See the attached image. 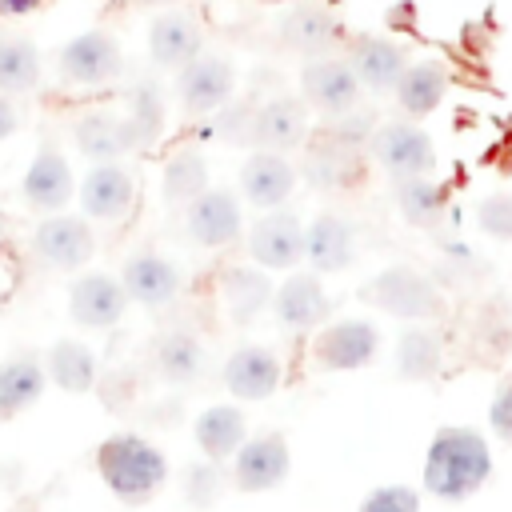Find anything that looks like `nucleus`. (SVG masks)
<instances>
[{
  "mask_svg": "<svg viewBox=\"0 0 512 512\" xmlns=\"http://www.w3.org/2000/svg\"><path fill=\"white\" fill-rule=\"evenodd\" d=\"M492 476V448L476 428L448 424L432 436L424 456V492L436 500H468Z\"/></svg>",
  "mask_w": 512,
  "mask_h": 512,
  "instance_id": "1",
  "label": "nucleus"
},
{
  "mask_svg": "<svg viewBox=\"0 0 512 512\" xmlns=\"http://www.w3.org/2000/svg\"><path fill=\"white\" fill-rule=\"evenodd\" d=\"M96 472L120 504H148L168 480V460L152 440L116 432L96 448Z\"/></svg>",
  "mask_w": 512,
  "mask_h": 512,
  "instance_id": "2",
  "label": "nucleus"
},
{
  "mask_svg": "<svg viewBox=\"0 0 512 512\" xmlns=\"http://www.w3.org/2000/svg\"><path fill=\"white\" fill-rule=\"evenodd\" d=\"M376 352H380V328L364 316L320 324L308 344V360L316 372H356L372 364Z\"/></svg>",
  "mask_w": 512,
  "mask_h": 512,
  "instance_id": "3",
  "label": "nucleus"
},
{
  "mask_svg": "<svg viewBox=\"0 0 512 512\" xmlns=\"http://www.w3.org/2000/svg\"><path fill=\"white\" fill-rule=\"evenodd\" d=\"M368 156L392 176V180H412V176H432L436 172V144L416 120H388L376 124L368 140Z\"/></svg>",
  "mask_w": 512,
  "mask_h": 512,
  "instance_id": "4",
  "label": "nucleus"
},
{
  "mask_svg": "<svg viewBox=\"0 0 512 512\" xmlns=\"http://www.w3.org/2000/svg\"><path fill=\"white\" fill-rule=\"evenodd\" d=\"M364 300L376 304L380 312L396 316V320H428L440 312V288L432 284V276L408 268V264H396V268H384L376 272L368 284H364Z\"/></svg>",
  "mask_w": 512,
  "mask_h": 512,
  "instance_id": "5",
  "label": "nucleus"
},
{
  "mask_svg": "<svg viewBox=\"0 0 512 512\" xmlns=\"http://www.w3.org/2000/svg\"><path fill=\"white\" fill-rule=\"evenodd\" d=\"M56 72L64 84H76V88H104L112 80H120L124 72V52H120V40L104 28H88L80 36H72L60 56H56Z\"/></svg>",
  "mask_w": 512,
  "mask_h": 512,
  "instance_id": "6",
  "label": "nucleus"
},
{
  "mask_svg": "<svg viewBox=\"0 0 512 512\" xmlns=\"http://www.w3.org/2000/svg\"><path fill=\"white\" fill-rule=\"evenodd\" d=\"M360 96H364V84H360V76L352 72L348 56L328 52V56L304 60V68H300V100H304L312 112H320V116L332 120V116L352 112V108L360 104Z\"/></svg>",
  "mask_w": 512,
  "mask_h": 512,
  "instance_id": "7",
  "label": "nucleus"
},
{
  "mask_svg": "<svg viewBox=\"0 0 512 512\" xmlns=\"http://www.w3.org/2000/svg\"><path fill=\"white\" fill-rule=\"evenodd\" d=\"M32 256L52 272H80L96 256V236L88 216L52 212L32 232Z\"/></svg>",
  "mask_w": 512,
  "mask_h": 512,
  "instance_id": "8",
  "label": "nucleus"
},
{
  "mask_svg": "<svg viewBox=\"0 0 512 512\" xmlns=\"http://www.w3.org/2000/svg\"><path fill=\"white\" fill-rule=\"evenodd\" d=\"M236 92V64L216 52H200L192 64L176 72V100L188 116L220 112Z\"/></svg>",
  "mask_w": 512,
  "mask_h": 512,
  "instance_id": "9",
  "label": "nucleus"
},
{
  "mask_svg": "<svg viewBox=\"0 0 512 512\" xmlns=\"http://www.w3.org/2000/svg\"><path fill=\"white\" fill-rule=\"evenodd\" d=\"M184 232L200 248H228L244 236V208L240 196L228 188H204L184 208Z\"/></svg>",
  "mask_w": 512,
  "mask_h": 512,
  "instance_id": "10",
  "label": "nucleus"
},
{
  "mask_svg": "<svg viewBox=\"0 0 512 512\" xmlns=\"http://www.w3.org/2000/svg\"><path fill=\"white\" fill-rule=\"evenodd\" d=\"M248 256L264 272H288L304 260V224L288 208L260 212L248 228Z\"/></svg>",
  "mask_w": 512,
  "mask_h": 512,
  "instance_id": "11",
  "label": "nucleus"
},
{
  "mask_svg": "<svg viewBox=\"0 0 512 512\" xmlns=\"http://www.w3.org/2000/svg\"><path fill=\"white\" fill-rule=\"evenodd\" d=\"M276 36H280L284 48L300 52L304 60H312V56H328V52L344 40V28H340L332 4L308 0V4H292V8L276 20Z\"/></svg>",
  "mask_w": 512,
  "mask_h": 512,
  "instance_id": "12",
  "label": "nucleus"
},
{
  "mask_svg": "<svg viewBox=\"0 0 512 512\" xmlns=\"http://www.w3.org/2000/svg\"><path fill=\"white\" fill-rule=\"evenodd\" d=\"M128 292L112 272H80L68 284V316L80 328H112L124 320Z\"/></svg>",
  "mask_w": 512,
  "mask_h": 512,
  "instance_id": "13",
  "label": "nucleus"
},
{
  "mask_svg": "<svg viewBox=\"0 0 512 512\" xmlns=\"http://www.w3.org/2000/svg\"><path fill=\"white\" fill-rule=\"evenodd\" d=\"M288 468H292V456H288V440L280 432L248 436L240 444V452L232 456V480L240 492H272L284 484Z\"/></svg>",
  "mask_w": 512,
  "mask_h": 512,
  "instance_id": "14",
  "label": "nucleus"
},
{
  "mask_svg": "<svg viewBox=\"0 0 512 512\" xmlns=\"http://www.w3.org/2000/svg\"><path fill=\"white\" fill-rule=\"evenodd\" d=\"M80 196V212L88 220H124L136 204V180L132 172L120 164V160H108V164H92L76 188Z\"/></svg>",
  "mask_w": 512,
  "mask_h": 512,
  "instance_id": "15",
  "label": "nucleus"
},
{
  "mask_svg": "<svg viewBox=\"0 0 512 512\" xmlns=\"http://www.w3.org/2000/svg\"><path fill=\"white\" fill-rule=\"evenodd\" d=\"M72 140H76L80 156L92 164H108V160H124L128 152H140V140H136L128 116L108 112V108L80 112L72 120Z\"/></svg>",
  "mask_w": 512,
  "mask_h": 512,
  "instance_id": "16",
  "label": "nucleus"
},
{
  "mask_svg": "<svg viewBox=\"0 0 512 512\" xmlns=\"http://www.w3.org/2000/svg\"><path fill=\"white\" fill-rule=\"evenodd\" d=\"M328 292H324V280L320 272H288L284 284H276L272 292V312H276V324L284 332H312L328 320Z\"/></svg>",
  "mask_w": 512,
  "mask_h": 512,
  "instance_id": "17",
  "label": "nucleus"
},
{
  "mask_svg": "<svg viewBox=\"0 0 512 512\" xmlns=\"http://www.w3.org/2000/svg\"><path fill=\"white\" fill-rule=\"evenodd\" d=\"M292 188H296V164L284 152L252 148L248 160L240 164V192L260 212L284 208V200L292 196Z\"/></svg>",
  "mask_w": 512,
  "mask_h": 512,
  "instance_id": "18",
  "label": "nucleus"
},
{
  "mask_svg": "<svg viewBox=\"0 0 512 512\" xmlns=\"http://www.w3.org/2000/svg\"><path fill=\"white\" fill-rule=\"evenodd\" d=\"M204 52V28L192 12L184 8H168L148 24V56L156 68H172L180 72L184 64H192Z\"/></svg>",
  "mask_w": 512,
  "mask_h": 512,
  "instance_id": "19",
  "label": "nucleus"
},
{
  "mask_svg": "<svg viewBox=\"0 0 512 512\" xmlns=\"http://www.w3.org/2000/svg\"><path fill=\"white\" fill-rule=\"evenodd\" d=\"M20 192H24V204H28V208H36V212H44V216L64 212V208H68V200L76 196L72 164H68L52 144H44V148L32 156L28 172H24Z\"/></svg>",
  "mask_w": 512,
  "mask_h": 512,
  "instance_id": "20",
  "label": "nucleus"
},
{
  "mask_svg": "<svg viewBox=\"0 0 512 512\" xmlns=\"http://www.w3.org/2000/svg\"><path fill=\"white\" fill-rule=\"evenodd\" d=\"M308 140V104L300 96H272L256 104L252 116V148L268 152H292Z\"/></svg>",
  "mask_w": 512,
  "mask_h": 512,
  "instance_id": "21",
  "label": "nucleus"
},
{
  "mask_svg": "<svg viewBox=\"0 0 512 512\" xmlns=\"http://www.w3.org/2000/svg\"><path fill=\"white\" fill-rule=\"evenodd\" d=\"M120 284L140 308H168L180 296V268L160 252H136L120 268Z\"/></svg>",
  "mask_w": 512,
  "mask_h": 512,
  "instance_id": "22",
  "label": "nucleus"
},
{
  "mask_svg": "<svg viewBox=\"0 0 512 512\" xmlns=\"http://www.w3.org/2000/svg\"><path fill=\"white\" fill-rule=\"evenodd\" d=\"M348 64L360 76L364 92L380 96V92H392L400 84V76L412 60H408V48L396 44L392 36H356L348 44Z\"/></svg>",
  "mask_w": 512,
  "mask_h": 512,
  "instance_id": "23",
  "label": "nucleus"
},
{
  "mask_svg": "<svg viewBox=\"0 0 512 512\" xmlns=\"http://www.w3.org/2000/svg\"><path fill=\"white\" fill-rule=\"evenodd\" d=\"M284 380V364L264 344H244L224 360V388L236 400H268Z\"/></svg>",
  "mask_w": 512,
  "mask_h": 512,
  "instance_id": "24",
  "label": "nucleus"
},
{
  "mask_svg": "<svg viewBox=\"0 0 512 512\" xmlns=\"http://www.w3.org/2000/svg\"><path fill=\"white\" fill-rule=\"evenodd\" d=\"M356 256V228L352 220L336 216V212H320L312 224H304V260L312 264V272L332 276L344 272Z\"/></svg>",
  "mask_w": 512,
  "mask_h": 512,
  "instance_id": "25",
  "label": "nucleus"
},
{
  "mask_svg": "<svg viewBox=\"0 0 512 512\" xmlns=\"http://www.w3.org/2000/svg\"><path fill=\"white\" fill-rule=\"evenodd\" d=\"M48 388L44 360L36 352H16L0 364V420H12L28 412Z\"/></svg>",
  "mask_w": 512,
  "mask_h": 512,
  "instance_id": "26",
  "label": "nucleus"
},
{
  "mask_svg": "<svg viewBox=\"0 0 512 512\" xmlns=\"http://www.w3.org/2000/svg\"><path fill=\"white\" fill-rule=\"evenodd\" d=\"M192 436H196V448H200L208 460L224 464V460H232V456L240 452V444L248 440V420H244V412H240L236 404H212V408H204V412L196 416Z\"/></svg>",
  "mask_w": 512,
  "mask_h": 512,
  "instance_id": "27",
  "label": "nucleus"
},
{
  "mask_svg": "<svg viewBox=\"0 0 512 512\" xmlns=\"http://www.w3.org/2000/svg\"><path fill=\"white\" fill-rule=\"evenodd\" d=\"M444 92H448V68H444L440 60H412V64L404 68L400 84L392 88L400 112L412 116V120L436 112L440 100H444Z\"/></svg>",
  "mask_w": 512,
  "mask_h": 512,
  "instance_id": "28",
  "label": "nucleus"
},
{
  "mask_svg": "<svg viewBox=\"0 0 512 512\" xmlns=\"http://www.w3.org/2000/svg\"><path fill=\"white\" fill-rule=\"evenodd\" d=\"M272 292L276 284L268 280L260 264H232L220 276V300L236 324H248L264 304H272Z\"/></svg>",
  "mask_w": 512,
  "mask_h": 512,
  "instance_id": "29",
  "label": "nucleus"
},
{
  "mask_svg": "<svg viewBox=\"0 0 512 512\" xmlns=\"http://www.w3.org/2000/svg\"><path fill=\"white\" fill-rule=\"evenodd\" d=\"M304 176H308V184L328 188V192L348 188V184L360 180V152H356V148H344L340 140H332V136L324 132V136L308 148Z\"/></svg>",
  "mask_w": 512,
  "mask_h": 512,
  "instance_id": "30",
  "label": "nucleus"
},
{
  "mask_svg": "<svg viewBox=\"0 0 512 512\" xmlns=\"http://www.w3.org/2000/svg\"><path fill=\"white\" fill-rule=\"evenodd\" d=\"M44 372H48V380H52L60 392H72V396L92 392V384H96V352H92L88 344L64 336V340H56V344L48 348Z\"/></svg>",
  "mask_w": 512,
  "mask_h": 512,
  "instance_id": "31",
  "label": "nucleus"
},
{
  "mask_svg": "<svg viewBox=\"0 0 512 512\" xmlns=\"http://www.w3.org/2000/svg\"><path fill=\"white\" fill-rule=\"evenodd\" d=\"M204 188H208V160L196 148H180V152H172L164 160V176H160L164 204L188 208Z\"/></svg>",
  "mask_w": 512,
  "mask_h": 512,
  "instance_id": "32",
  "label": "nucleus"
},
{
  "mask_svg": "<svg viewBox=\"0 0 512 512\" xmlns=\"http://www.w3.org/2000/svg\"><path fill=\"white\" fill-rule=\"evenodd\" d=\"M152 364L168 384H188L204 372V344L192 332H164L152 344Z\"/></svg>",
  "mask_w": 512,
  "mask_h": 512,
  "instance_id": "33",
  "label": "nucleus"
},
{
  "mask_svg": "<svg viewBox=\"0 0 512 512\" xmlns=\"http://www.w3.org/2000/svg\"><path fill=\"white\" fill-rule=\"evenodd\" d=\"M40 48L28 36H0V96H24L40 84Z\"/></svg>",
  "mask_w": 512,
  "mask_h": 512,
  "instance_id": "34",
  "label": "nucleus"
},
{
  "mask_svg": "<svg viewBox=\"0 0 512 512\" xmlns=\"http://www.w3.org/2000/svg\"><path fill=\"white\" fill-rule=\"evenodd\" d=\"M444 364V344L432 328L424 324H408L400 332V344H396V372L404 380H432Z\"/></svg>",
  "mask_w": 512,
  "mask_h": 512,
  "instance_id": "35",
  "label": "nucleus"
},
{
  "mask_svg": "<svg viewBox=\"0 0 512 512\" xmlns=\"http://www.w3.org/2000/svg\"><path fill=\"white\" fill-rule=\"evenodd\" d=\"M396 184V208L412 228H436L444 220V188L432 176H412V180H392Z\"/></svg>",
  "mask_w": 512,
  "mask_h": 512,
  "instance_id": "36",
  "label": "nucleus"
},
{
  "mask_svg": "<svg viewBox=\"0 0 512 512\" xmlns=\"http://www.w3.org/2000/svg\"><path fill=\"white\" fill-rule=\"evenodd\" d=\"M124 116H128V124H132V132H136V140H140V152L152 148V144L160 140V132H164V96H160V88H156L152 80L132 84V88H128V108H124Z\"/></svg>",
  "mask_w": 512,
  "mask_h": 512,
  "instance_id": "37",
  "label": "nucleus"
},
{
  "mask_svg": "<svg viewBox=\"0 0 512 512\" xmlns=\"http://www.w3.org/2000/svg\"><path fill=\"white\" fill-rule=\"evenodd\" d=\"M332 140H340L344 148H356V152H368V140H372V132H376V116L368 112V108H352V112H344V116H332V124L324 128Z\"/></svg>",
  "mask_w": 512,
  "mask_h": 512,
  "instance_id": "38",
  "label": "nucleus"
},
{
  "mask_svg": "<svg viewBox=\"0 0 512 512\" xmlns=\"http://www.w3.org/2000/svg\"><path fill=\"white\" fill-rule=\"evenodd\" d=\"M476 228L492 240H512V192H488L476 204Z\"/></svg>",
  "mask_w": 512,
  "mask_h": 512,
  "instance_id": "39",
  "label": "nucleus"
},
{
  "mask_svg": "<svg viewBox=\"0 0 512 512\" xmlns=\"http://www.w3.org/2000/svg\"><path fill=\"white\" fill-rule=\"evenodd\" d=\"M184 496L196 508H208L220 496V464L208 460V456L200 464H188V472H184Z\"/></svg>",
  "mask_w": 512,
  "mask_h": 512,
  "instance_id": "40",
  "label": "nucleus"
},
{
  "mask_svg": "<svg viewBox=\"0 0 512 512\" xmlns=\"http://www.w3.org/2000/svg\"><path fill=\"white\" fill-rule=\"evenodd\" d=\"M360 512H420V496L408 484H384L364 496Z\"/></svg>",
  "mask_w": 512,
  "mask_h": 512,
  "instance_id": "41",
  "label": "nucleus"
},
{
  "mask_svg": "<svg viewBox=\"0 0 512 512\" xmlns=\"http://www.w3.org/2000/svg\"><path fill=\"white\" fill-rule=\"evenodd\" d=\"M488 424H492V432H496L504 444H512V376L496 388V396H492V404H488Z\"/></svg>",
  "mask_w": 512,
  "mask_h": 512,
  "instance_id": "42",
  "label": "nucleus"
},
{
  "mask_svg": "<svg viewBox=\"0 0 512 512\" xmlns=\"http://www.w3.org/2000/svg\"><path fill=\"white\" fill-rule=\"evenodd\" d=\"M20 128V108L12 104V96H0V140H8Z\"/></svg>",
  "mask_w": 512,
  "mask_h": 512,
  "instance_id": "43",
  "label": "nucleus"
},
{
  "mask_svg": "<svg viewBox=\"0 0 512 512\" xmlns=\"http://www.w3.org/2000/svg\"><path fill=\"white\" fill-rule=\"evenodd\" d=\"M44 0H0V16H28L36 12Z\"/></svg>",
  "mask_w": 512,
  "mask_h": 512,
  "instance_id": "44",
  "label": "nucleus"
},
{
  "mask_svg": "<svg viewBox=\"0 0 512 512\" xmlns=\"http://www.w3.org/2000/svg\"><path fill=\"white\" fill-rule=\"evenodd\" d=\"M4 240H8V220H4V212H0V248H4Z\"/></svg>",
  "mask_w": 512,
  "mask_h": 512,
  "instance_id": "45",
  "label": "nucleus"
},
{
  "mask_svg": "<svg viewBox=\"0 0 512 512\" xmlns=\"http://www.w3.org/2000/svg\"><path fill=\"white\" fill-rule=\"evenodd\" d=\"M140 4H176V0H140Z\"/></svg>",
  "mask_w": 512,
  "mask_h": 512,
  "instance_id": "46",
  "label": "nucleus"
},
{
  "mask_svg": "<svg viewBox=\"0 0 512 512\" xmlns=\"http://www.w3.org/2000/svg\"><path fill=\"white\" fill-rule=\"evenodd\" d=\"M12 512H36V508H32V504H20V508H12Z\"/></svg>",
  "mask_w": 512,
  "mask_h": 512,
  "instance_id": "47",
  "label": "nucleus"
},
{
  "mask_svg": "<svg viewBox=\"0 0 512 512\" xmlns=\"http://www.w3.org/2000/svg\"><path fill=\"white\" fill-rule=\"evenodd\" d=\"M324 4H336V0H324Z\"/></svg>",
  "mask_w": 512,
  "mask_h": 512,
  "instance_id": "48",
  "label": "nucleus"
}]
</instances>
